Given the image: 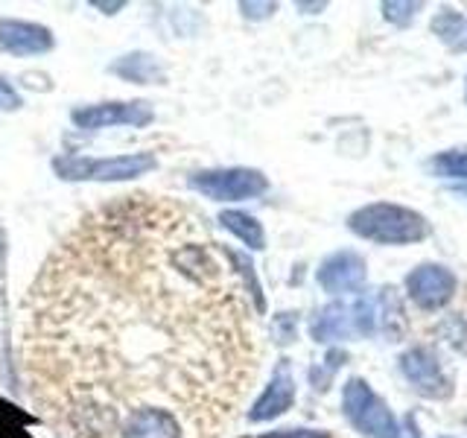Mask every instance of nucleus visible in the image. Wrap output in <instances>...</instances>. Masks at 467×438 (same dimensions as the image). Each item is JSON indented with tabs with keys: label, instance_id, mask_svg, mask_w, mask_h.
<instances>
[{
	"label": "nucleus",
	"instance_id": "obj_18",
	"mask_svg": "<svg viewBox=\"0 0 467 438\" xmlns=\"http://www.w3.org/2000/svg\"><path fill=\"white\" fill-rule=\"evenodd\" d=\"M97 9H120L123 4H94Z\"/></svg>",
	"mask_w": 467,
	"mask_h": 438
},
{
	"label": "nucleus",
	"instance_id": "obj_8",
	"mask_svg": "<svg viewBox=\"0 0 467 438\" xmlns=\"http://www.w3.org/2000/svg\"><path fill=\"white\" fill-rule=\"evenodd\" d=\"M152 120V109L146 102H102L82 111H73V123L79 129H106V126H146Z\"/></svg>",
	"mask_w": 467,
	"mask_h": 438
},
{
	"label": "nucleus",
	"instance_id": "obj_4",
	"mask_svg": "<svg viewBox=\"0 0 467 438\" xmlns=\"http://www.w3.org/2000/svg\"><path fill=\"white\" fill-rule=\"evenodd\" d=\"M155 167L152 155H126V158H58L56 172L62 179H91V182H123L135 179Z\"/></svg>",
	"mask_w": 467,
	"mask_h": 438
},
{
	"label": "nucleus",
	"instance_id": "obj_2",
	"mask_svg": "<svg viewBox=\"0 0 467 438\" xmlns=\"http://www.w3.org/2000/svg\"><path fill=\"white\" fill-rule=\"evenodd\" d=\"M348 225H350V231L359 234V237H365V240L389 243V245L423 240L430 231L427 219H423L420 214L400 208V204H386V202L359 208L354 216H350Z\"/></svg>",
	"mask_w": 467,
	"mask_h": 438
},
{
	"label": "nucleus",
	"instance_id": "obj_6",
	"mask_svg": "<svg viewBox=\"0 0 467 438\" xmlns=\"http://www.w3.org/2000/svg\"><path fill=\"white\" fill-rule=\"evenodd\" d=\"M400 371L406 374L409 383L415 386V391L423 394V398H438V401L450 398V391H452L450 380L427 348L406 350V354L400 357Z\"/></svg>",
	"mask_w": 467,
	"mask_h": 438
},
{
	"label": "nucleus",
	"instance_id": "obj_11",
	"mask_svg": "<svg viewBox=\"0 0 467 438\" xmlns=\"http://www.w3.org/2000/svg\"><path fill=\"white\" fill-rule=\"evenodd\" d=\"M292 401H296V383H292L286 362H281V365H277L275 377H272V383L266 386V391L260 394V401L254 403L252 412H248V418H252V421L277 418L292 406Z\"/></svg>",
	"mask_w": 467,
	"mask_h": 438
},
{
	"label": "nucleus",
	"instance_id": "obj_15",
	"mask_svg": "<svg viewBox=\"0 0 467 438\" xmlns=\"http://www.w3.org/2000/svg\"><path fill=\"white\" fill-rule=\"evenodd\" d=\"M415 9H418V4H383L386 18H389V21H394V24H406V21H412Z\"/></svg>",
	"mask_w": 467,
	"mask_h": 438
},
{
	"label": "nucleus",
	"instance_id": "obj_13",
	"mask_svg": "<svg viewBox=\"0 0 467 438\" xmlns=\"http://www.w3.org/2000/svg\"><path fill=\"white\" fill-rule=\"evenodd\" d=\"M219 223H223L234 237H240L248 248H263L266 245V237H263V228L254 216L248 214H240V211H225L219 216Z\"/></svg>",
	"mask_w": 467,
	"mask_h": 438
},
{
	"label": "nucleus",
	"instance_id": "obj_9",
	"mask_svg": "<svg viewBox=\"0 0 467 438\" xmlns=\"http://www.w3.org/2000/svg\"><path fill=\"white\" fill-rule=\"evenodd\" d=\"M318 284L333 296L339 292H359L365 284V260L354 252H339L327 257L318 269Z\"/></svg>",
	"mask_w": 467,
	"mask_h": 438
},
{
	"label": "nucleus",
	"instance_id": "obj_14",
	"mask_svg": "<svg viewBox=\"0 0 467 438\" xmlns=\"http://www.w3.org/2000/svg\"><path fill=\"white\" fill-rule=\"evenodd\" d=\"M430 170L441 179H467V150H452L430 161Z\"/></svg>",
	"mask_w": 467,
	"mask_h": 438
},
{
	"label": "nucleus",
	"instance_id": "obj_5",
	"mask_svg": "<svg viewBox=\"0 0 467 438\" xmlns=\"http://www.w3.org/2000/svg\"><path fill=\"white\" fill-rule=\"evenodd\" d=\"M190 187H196L199 193L216 202H237V199L260 196L266 190V179L257 170H211V172H196L190 179Z\"/></svg>",
	"mask_w": 467,
	"mask_h": 438
},
{
	"label": "nucleus",
	"instance_id": "obj_12",
	"mask_svg": "<svg viewBox=\"0 0 467 438\" xmlns=\"http://www.w3.org/2000/svg\"><path fill=\"white\" fill-rule=\"evenodd\" d=\"M111 70L117 77H123L129 82H161V68L152 56H143V53H131L120 62H114Z\"/></svg>",
	"mask_w": 467,
	"mask_h": 438
},
{
	"label": "nucleus",
	"instance_id": "obj_7",
	"mask_svg": "<svg viewBox=\"0 0 467 438\" xmlns=\"http://www.w3.org/2000/svg\"><path fill=\"white\" fill-rule=\"evenodd\" d=\"M406 289L412 296L415 304H420L423 310H435V307H444L452 292H456V275L444 266H418L412 275L406 277Z\"/></svg>",
	"mask_w": 467,
	"mask_h": 438
},
{
	"label": "nucleus",
	"instance_id": "obj_16",
	"mask_svg": "<svg viewBox=\"0 0 467 438\" xmlns=\"http://www.w3.org/2000/svg\"><path fill=\"white\" fill-rule=\"evenodd\" d=\"M18 106H21L18 94H15L6 82H0V109H18Z\"/></svg>",
	"mask_w": 467,
	"mask_h": 438
},
{
	"label": "nucleus",
	"instance_id": "obj_3",
	"mask_svg": "<svg viewBox=\"0 0 467 438\" xmlns=\"http://www.w3.org/2000/svg\"><path fill=\"white\" fill-rule=\"evenodd\" d=\"M345 415L354 427L368 438H400L398 421L389 412V406L374 394L365 380H348L342 394Z\"/></svg>",
	"mask_w": 467,
	"mask_h": 438
},
{
	"label": "nucleus",
	"instance_id": "obj_17",
	"mask_svg": "<svg viewBox=\"0 0 467 438\" xmlns=\"http://www.w3.org/2000/svg\"><path fill=\"white\" fill-rule=\"evenodd\" d=\"M269 438H327V433H313V430H289V433H275Z\"/></svg>",
	"mask_w": 467,
	"mask_h": 438
},
{
	"label": "nucleus",
	"instance_id": "obj_1",
	"mask_svg": "<svg viewBox=\"0 0 467 438\" xmlns=\"http://www.w3.org/2000/svg\"><path fill=\"white\" fill-rule=\"evenodd\" d=\"M24 369L58 438H117L167 412L199 438L252 374L228 266L182 204L129 193L88 211L26 296Z\"/></svg>",
	"mask_w": 467,
	"mask_h": 438
},
{
	"label": "nucleus",
	"instance_id": "obj_10",
	"mask_svg": "<svg viewBox=\"0 0 467 438\" xmlns=\"http://www.w3.org/2000/svg\"><path fill=\"white\" fill-rule=\"evenodd\" d=\"M0 47L12 56H29V53H44L53 47L50 29L26 21H4L0 18Z\"/></svg>",
	"mask_w": 467,
	"mask_h": 438
}]
</instances>
